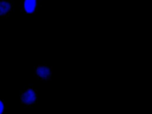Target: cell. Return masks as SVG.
I'll list each match as a JSON object with an SVG mask.
<instances>
[{
    "instance_id": "cell-1",
    "label": "cell",
    "mask_w": 152,
    "mask_h": 114,
    "mask_svg": "<svg viewBox=\"0 0 152 114\" xmlns=\"http://www.w3.org/2000/svg\"><path fill=\"white\" fill-rule=\"evenodd\" d=\"M20 100L22 104L27 105H36L38 95L36 90L32 86L21 91L20 95Z\"/></svg>"
},
{
    "instance_id": "cell-2",
    "label": "cell",
    "mask_w": 152,
    "mask_h": 114,
    "mask_svg": "<svg viewBox=\"0 0 152 114\" xmlns=\"http://www.w3.org/2000/svg\"><path fill=\"white\" fill-rule=\"evenodd\" d=\"M38 6V0H21L20 9L22 13L31 14L34 13Z\"/></svg>"
},
{
    "instance_id": "cell-3",
    "label": "cell",
    "mask_w": 152,
    "mask_h": 114,
    "mask_svg": "<svg viewBox=\"0 0 152 114\" xmlns=\"http://www.w3.org/2000/svg\"><path fill=\"white\" fill-rule=\"evenodd\" d=\"M12 8V4L10 1H0V17H3L10 12Z\"/></svg>"
},
{
    "instance_id": "cell-4",
    "label": "cell",
    "mask_w": 152,
    "mask_h": 114,
    "mask_svg": "<svg viewBox=\"0 0 152 114\" xmlns=\"http://www.w3.org/2000/svg\"><path fill=\"white\" fill-rule=\"evenodd\" d=\"M6 111L4 100L1 96H0V114H4Z\"/></svg>"
},
{
    "instance_id": "cell-5",
    "label": "cell",
    "mask_w": 152,
    "mask_h": 114,
    "mask_svg": "<svg viewBox=\"0 0 152 114\" xmlns=\"http://www.w3.org/2000/svg\"><path fill=\"white\" fill-rule=\"evenodd\" d=\"M40 99H42V95H40Z\"/></svg>"
}]
</instances>
